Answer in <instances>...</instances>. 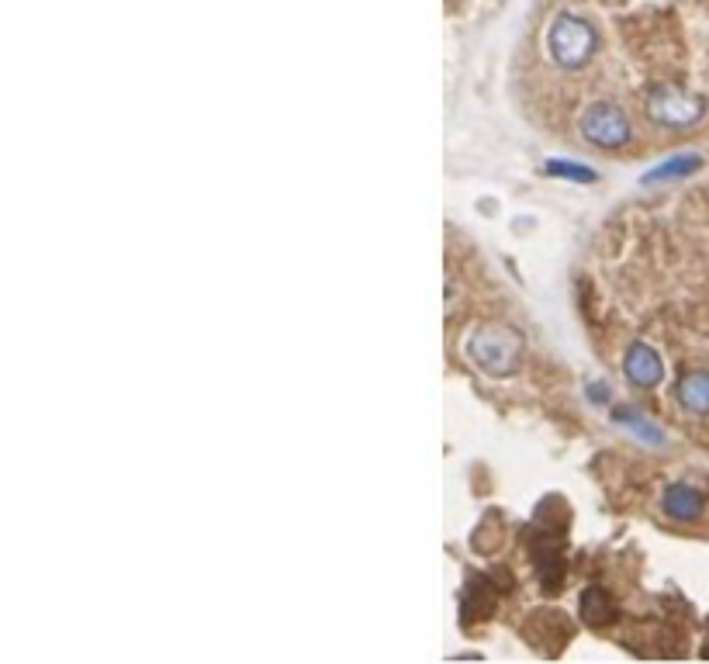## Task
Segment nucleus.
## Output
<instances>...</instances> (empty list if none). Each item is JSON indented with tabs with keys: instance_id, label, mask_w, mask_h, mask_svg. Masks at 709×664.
Returning <instances> with one entry per match:
<instances>
[{
	"instance_id": "obj_6",
	"label": "nucleus",
	"mask_w": 709,
	"mask_h": 664,
	"mask_svg": "<svg viewBox=\"0 0 709 664\" xmlns=\"http://www.w3.org/2000/svg\"><path fill=\"white\" fill-rule=\"evenodd\" d=\"M661 509H665V516L675 519V523H699L706 512V495L699 492V488L685 485V481H675V485H668L665 495H661Z\"/></svg>"
},
{
	"instance_id": "obj_9",
	"label": "nucleus",
	"mask_w": 709,
	"mask_h": 664,
	"mask_svg": "<svg viewBox=\"0 0 709 664\" xmlns=\"http://www.w3.org/2000/svg\"><path fill=\"white\" fill-rule=\"evenodd\" d=\"M703 166V156H675V160L661 163L658 170H651L644 177V184H658V180H671V177H689Z\"/></svg>"
},
{
	"instance_id": "obj_3",
	"label": "nucleus",
	"mask_w": 709,
	"mask_h": 664,
	"mask_svg": "<svg viewBox=\"0 0 709 664\" xmlns=\"http://www.w3.org/2000/svg\"><path fill=\"white\" fill-rule=\"evenodd\" d=\"M644 111L661 128H692L703 122L706 101L699 94L671 87V83H654L644 94Z\"/></svg>"
},
{
	"instance_id": "obj_5",
	"label": "nucleus",
	"mask_w": 709,
	"mask_h": 664,
	"mask_svg": "<svg viewBox=\"0 0 709 664\" xmlns=\"http://www.w3.org/2000/svg\"><path fill=\"white\" fill-rule=\"evenodd\" d=\"M623 374L630 384L651 391L665 381V364H661L658 350H654L651 343H630V350H626L623 357Z\"/></svg>"
},
{
	"instance_id": "obj_2",
	"label": "nucleus",
	"mask_w": 709,
	"mask_h": 664,
	"mask_svg": "<svg viewBox=\"0 0 709 664\" xmlns=\"http://www.w3.org/2000/svg\"><path fill=\"white\" fill-rule=\"evenodd\" d=\"M599 28L592 21H585L582 14H557L554 25L547 32V52L561 70L575 73V70H585L588 63L595 59L599 52Z\"/></svg>"
},
{
	"instance_id": "obj_4",
	"label": "nucleus",
	"mask_w": 709,
	"mask_h": 664,
	"mask_svg": "<svg viewBox=\"0 0 709 664\" xmlns=\"http://www.w3.org/2000/svg\"><path fill=\"white\" fill-rule=\"evenodd\" d=\"M578 132H582V139L588 142V146L606 149V153L609 149L630 146V139H633L630 118H626V111L613 101L588 104V108L582 111V118H578Z\"/></svg>"
},
{
	"instance_id": "obj_10",
	"label": "nucleus",
	"mask_w": 709,
	"mask_h": 664,
	"mask_svg": "<svg viewBox=\"0 0 709 664\" xmlns=\"http://www.w3.org/2000/svg\"><path fill=\"white\" fill-rule=\"evenodd\" d=\"M547 173H554V177H568V180H595L592 170H578V163H564V160H550Z\"/></svg>"
},
{
	"instance_id": "obj_1",
	"label": "nucleus",
	"mask_w": 709,
	"mask_h": 664,
	"mask_svg": "<svg viewBox=\"0 0 709 664\" xmlns=\"http://www.w3.org/2000/svg\"><path fill=\"white\" fill-rule=\"evenodd\" d=\"M467 357H471L474 367H481L485 374L509 377L523 367L526 339L512 326L488 322V326H478L471 332V339H467Z\"/></svg>"
},
{
	"instance_id": "obj_8",
	"label": "nucleus",
	"mask_w": 709,
	"mask_h": 664,
	"mask_svg": "<svg viewBox=\"0 0 709 664\" xmlns=\"http://www.w3.org/2000/svg\"><path fill=\"white\" fill-rule=\"evenodd\" d=\"M578 609H582V620L588 626H606L616 620V602L609 592H602V588H585L582 592V602H578Z\"/></svg>"
},
{
	"instance_id": "obj_7",
	"label": "nucleus",
	"mask_w": 709,
	"mask_h": 664,
	"mask_svg": "<svg viewBox=\"0 0 709 664\" xmlns=\"http://www.w3.org/2000/svg\"><path fill=\"white\" fill-rule=\"evenodd\" d=\"M675 398L685 412L692 415H709V371H689L675 384Z\"/></svg>"
}]
</instances>
